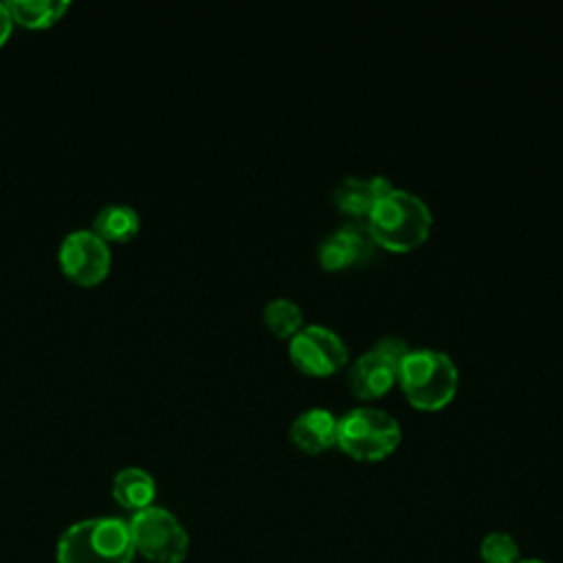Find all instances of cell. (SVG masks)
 I'll return each mask as SVG.
<instances>
[{"mask_svg":"<svg viewBox=\"0 0 563 563\" xmlns=\"http://www.w3.org/2000/svg\"><path fill=\"white\" fill-rule=\"evenodd\" d=\"M288 354L301 372L312 376H325L343 367L347 358V345L332 328L321 323H308L290 336Z\"/></svg>","mask_w":563,"mask_h":563,"instance_id":"obj_7","label":"cell"},{"mask_svg":"<svg viewBox=\"0 0 563 563\" xmlns=\"http://www.w3.org/2000/svg\"><path fill=\"white\" fill-rule=\"evenodd\" d=\"M7 7L13 22L29 29H46L66 13L70 2L68 0H9Z\"/></svg>","mask_w":563,"mask_h":563,"instance_id":"obj_14","label":"cell"},{"mask_svg":"<svg viewBox=\"0 0 563 563\" xmlns=\"http://www.w3.org/2000/svg\"><path fill=\"white\" fill-rule=\"evenodd\" d=\"M374 249V240L367 231V224L345 222L332 229L319 242V262L325 271H343L356 264H363Z\"/></svg>","mask_w":563,"mask_h":563,"instance_id":"obj_9","label":"cell"},{"mask_svg":"<svg viewBox=\"0 0 563 563\" xmlns=\"http://www.w3.org/2000/svg\"><path fill=\"white\" fill-rule=\"evenodd\" d=\"M339 418L328 407H308L290 422V440L306 453H321L336 444Z\"/></svg>","mask_w":563,"mask_h":563,"instance_id":"obj_10","label":"cell"},{"mask_svg":"<svg viewBox=\"0 0 563 563\" xmlns=\"http://www.w3.org/2000/svg\"><path fill=\"white\" fill-rule=\"evenodd\" d=\"M59 266L64 275L79 286H95L103 282L110 271V246L92 229L68 233L59 244Z\"/></svg>","mask_w":563,"mask_h":563,"instance_id":"obj_8","label":"cell"},{"mask_svg":"<svg viewBox=\"0 0 563 563\" xmlns=\"http://www.w3.org/2000/svg\"><path fill=\"white\" fill-rule=\"evenodd\" d=\"M391 187L394 185L380 174H374V176L350 174V176L341 178L336 183V187L332 189V202L347 216L367 218V213L372 211L376 200Z\"/></svg>","mask_w":563,"mask_h":563,"instance_id":"obj_11","label":"cell"},{"mask_svg":"<svg viewBox=\"0 0 563 563\" xmlns=\"http://www.w3.org/2000/svg\"><path fill=\"white\" fill-rule=\"evenodd\" d=\"M11 26H13V18L9 13V7H7V2H0V46L11 35Z\"/></svg>","mask_w":563,"mask_h":563,"instance_id":"obj_17","label":"cell"},{"mask_svg":"<svg viewBox=\"0 0 563 563\" xmlns=\"http://www.w3.org/2000/svg\"><path fill=\"white\" fill-rule=\"evenodd\" d=\"M400 435V424L389 411L361 405L339 418L336 444L354 460L376 462L398 446Z\"/></svg>","mask_w":563,"mask_h":563,"instance_id":"obj_4","label":"cell"},{"mask_svg":"<svg viewBox=\"0 0 563 563\" xmlns=\"http://www.w3.org/2000/svg\"><path fill=\"white\" fill-rule=\"evenodd\" d=\"M431 222L429 205L402 187L385 191L367 213V231L374 244L398 253L420 246L431 231Z\"/></svg>","mask_w":563,"mask_h":563,"instance_id":"obj_1","label":"cell"},{"mask_svg":"<svg viewBox=\"0 0 563 563\" xmlns=\"http://www.w3.org/2000/svg\"><path fill=\"white\" fill-rule=\"evenodd\" d=\"M479 556L484 563H517L519 545L508 532H488L479 543Z\"/></svg>","mask_w":563,"mask_h":563,"instance_id":"obj_16","label":"cell"},{"mask_svg":"<svg viewBox=\"0 0 563 563\" xmlns=\"http://www.w3.org/2000/svg\"><path fill=\"white\" fill-rule=\"evenodd\" d=\"M409 345L400 336H383L350 367L347 383L358 398H378L398 380V365Z\"/></svg>","mask_w":563,"mask_h":563,"instance_id":"obj_6","label":"cell"},{"mask_svg":"<svg viewBox=\"0 0 563 563\" xmlns=\"http://www.w3.org/2000/svg\"><path fill=\"white\" fill-rule=\"evenodd\" d=\"M134 550L152 563H183L189 552V537L169 510L150 506L128 521Z\"/></svg>","mask_w":563,"mask_h":563,"instance_id":"obj_5","label":"cell"},{"mask_svg":"<svg viewBox=\"0 0 563 563\" xmlns=\"http://www.w3.org/2000/svg\"><path fill=\"white\" fill-rule=\"evenodd\" d=\"M517 563H545V561H539V559H526V561H517Z\"/></svg>","mask_w":563,"mask_h":563,"instance_id":"obj_18","label":"cell"},{"mask_svg":"<svg viewBox=\"0 0 563 563\" xmlns=\"http://www.w3.org/2000/svg\"><path fill=\"white\" fill-rule=\"evenodd\" d=\"M139 213L130 205H108L92 220V231L106 242H128L139 233Z\"/></svg>","mask_w":563,"mask_h":563,"instance_id":"obj_13","label":"cell"},{"mask_svg":"<svg viewBox=\"0 0 563 563\" xmlns=\"http://www.w3.org/2000/svg\"><path fill=\"white\" fill-rule=\"evenodd\" d=\"M264 321L277 336H292L303 325V310L295 299L275 297L264 306Z\"/></svg>","mask_w":563,"mask_h":563,"instance_id":"obj_15","label":"cell"},{"mask_svg":"<svg viewBox=\"0 0 563 563\" xmlns=\"http://www.w3.org/2000/svg\"><path fill=\"white\" fill-rule=\"evenodd\" d=\"M134 554L128 521L90 517L70 523L59 534L55 563H132Z\"/></svg>","mask_w":563,"mask_h":563,"instance_id":"obj_2","label":"cell"},{"mask_svg":"<svg viewBox=\"0 0 563 563\" xmlns=\"http://www.w3.org/2000/svg\"><path fill=\"white\" fill-rule=\"evenodd\" d=\"M112 497L114 501L134 512H141L150 506H154V497H156V484L154 477L139 466H125L121 468L114 479H112Z\"/></svg>","mask_w":563,"mask_h":563,"instance_id":"obj_12","label":"cell"},{"mask_svg":"<svg viewBox=\"0 0 563 563\" xmlns=\"http://www.w3.org/2000/svg\"><path fill=\"white\" fill-rule=\"evenodd\" d=\"M455 361L435 347H409L398 365V383L418 409H440L451 402L457 389Z\"/></svg>","mask_w":563,"mask_h":563,"instance_id":"obj_3","label":"cell"}]
</instances>
